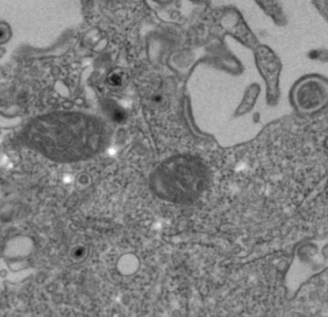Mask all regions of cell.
<instances>
[{
    "label": "cell",
    "instance_id": "cell-1",
    "mask_svg": "<svg viewBox=\"0 0 328 317\" xmlns=\"http://www.w3.org/2000/svg\"><path fill=\"white\" fill-rule=\"evenodd\" d=\"M174 164L155 172L151 188L162 199L176 203H188L197 199L208 185L205 170L197 165Z\"/></svg>",
    "mask_w": 328,
    "mask_h": 317
},
{
    "label": "cell",
    "instance_id": "cell-2",
    "mask_svg": "<svg viewBox=\"0 0 328 317\" xmlns=\"http://www.w3.org/2000/svg\"><path fill=\"white\" fill-rule=\"evenodd\" d=\"M294 103L304 113H312L324 107L328 101V85L324 81L310 79L295 88Z\"/></svg>",
    "mask_w": 328,
    "mask_h": 317
},
{
    "label": "cell",
    "instance_id": "cell-3",
    "mask_svg": "<svg viewBox=\"0 0 328 317\" xmlns=\"http://www.w3.org/2000/svg\"><path fill=\"white\" fill-rule=\"evenodd\" d=\"M112 81H113V82L116 84V85H119V84H120L121 82H122V80H121L120 77L117 75V74H115V75L113 76V78H112Z\"/></svg>",
    "mask_w": 328,
    "mask_h": 317
}]
</instances>
